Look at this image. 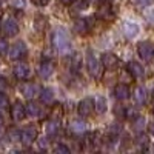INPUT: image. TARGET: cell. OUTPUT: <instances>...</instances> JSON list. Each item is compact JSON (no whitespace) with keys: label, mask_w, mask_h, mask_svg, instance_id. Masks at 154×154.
<instances>
[{"label":"cell","mask_w":154,"mask_h":154,"mask_svg":"<svg viewBox=\"0 0 154 154\" xmlns=\"http://www.w3.org/2000/svg\"><path fill=\"white\" fill-rule=\"evenodd\" d=\"M53 45L54 48L57 49V53L60 54H65L68 53V49H69V35L65 29H56L54 34H53Z\"/></svg>","instance_id":"obj_1"},{"label":"cell","mask_w":154,"mask_h":154,"mask_svg":"<svg viewBox=\"0 0 154 154\" xmlns=\"http://www.w3.org/2000/svg\"><path fill=\"white\" fill-rule=\"evenodd\" d=\"M86 69H88L89 75L94 77V79H100L102 77V62L97 60L93 51H88L86 53Z\"/></svg>","instance_id":"obj_2"},{"label":"cell","mask_w":154,"mask_h":154,"mask_svg":"<svg viewBox=\"0 0 154 154\" xmlns=\"http://www.w3.org/2000/svg\"><path fill=\"white\" fill-rule=\"evenodd\" d=\"M8 54H9V59H11V60H16V62L25 59V57H26V54H28L26 43L22 42V40L17 42V43H14V45H12V48H9Z\"/></svg>","instance_id":"obj_3"},{"label":"cell","mask_w":154,"mask_h":154,"mask_svg":"<svg viewBox=\"0 0 154 154\" xmlns=\"http://www.w3.org/2000/svg\"><path fill=\"white\" fill-rule=\"evenodd\" d=\"M37 139V128L34 125H28L23 130H20V142L25 146H29L32 142H35Z\"/></svg>","instance_id":"obj_4"},{"label":"cell","mask_w":154,"mask_h":154,"mask_svg":"<svg viewBox=\"0 0 154 154\" xmlns=\"http://www.w3.org/2000/svg\"><path fill=\"white\" fill-rule=\"evenodd\" d=\"M0 29L3 31V34L6 37H14L19 34V23L14 20V19H5L3 22H0Z\"/></svg>","instance_id":"obj_5"},{"label":"cell","mask_w":154,"mask_h":154,"mask_svg":"<svg viewBox=\"0 0 154 154\" xmlns=\"http://www.w3.org/2000/svg\"><path fill=\"white\" fill-rule=\"evenodd\" d=\"M137 54L143 62H151L154 57V45L151 42H142L137 46Z\"/></svg>","instance_id":"obj_6"},{"label":"cell","mask_w":154,"mask_h":154,"mask_svg":"<svg viewBox=\"0 0 154 154\" xmlns=\"http://www.w3.org/2000/svg\"><path fill=\"white\" fill-rule=\"evenodd\" d=\"M9 111H11V117L14 122H20L25 119L26 116V111H25V105L22 103L20 100H14L12 103L9 105Z\"/></svg>","instance_id":"obj_7"},{"label":"cell","mask_w":154,"mask_h":154,"mask_svg":"<svg viewBox=\"0 0 154 154\" xmlns=\"http://www.w3.org/2000/svg\"><path fill=\"white\" fill-rule=\"evenodd\" d=\"M20 91H22V94L26 97V99L32 100L34 97H37L38 94H40L42 88L38 86L37 83H34V82H26V83H23L20 86Z\"/></svg>","instance_id":"obj_8"},{"label":"cell","mask_w":154,"mask_h":154,"mask_svg":"<svg viewBox=\"0 0 154 154\" xmlns=\"http://www.w3.org/2000/svg\"><path fill=\"white\" fill-rule=\"evenodd\" d=\"M93 17H80V19H77L75 23H74V29L79 32V34H86L89 29L93 28Z\"/></svg>","instance_id":"obj_9"},{"label":"cell","mask_w":154,"mask_h":154,"mask_svg":"<svg viewBox=\"0 0 154 154\" xmlns=\"http://www.w3.org/2000/svg\"><path fill=\"white\" fill-rule=\"evenodd\" d=\"M12 74H14L16 79L19 80H25L28 79L29 74H31V68L26 65V63H17V65L12 68Z\"/></svg>","instance_id":"obj_10"},{"label":"cell","mask_w":154,"mask_h":154,"mask_svg":"<svg viewBox=\"0 0 154 154\" xmlns=\"http://www.w3.org/2000/svg\"><path fill=\"white\" fill-rule=\"evenodd\" d=\"M79 114L82 116V117H88V116H91L93 109H94V100L91 97L88 99H83L80 103H79Z\"/></svg>","instance_id":"obj_11"},{"label":"cell","mask_w":154,"mask_h":154,"mask_svg":"<svg viewBox=\"0 0 154 154\" xmlns=\"http://www.w3.org/2000/svg\"><path fill=\"white\" fill-rule=\"evenodd\" d=\"M37 72L42 79H48V77H51V74L54 72V63L51 60H43L40 65H38Z\"/></svg>","instance_id":"obj_12"},{"label":"cell","mask_w":154,"mask_h":154,"mask_svg":"<svg viewBox=\"0 0 154 154\" xmlns=\"http://www.w3.org/2000/svg\"><path fill=\"white\" fill-rule=\"evenodd\" d=\"M117 63H119V59L116 54L112 53H105V54H102V66L106 68V69H112L117 66Z\"/></svg>","instance_id":"obj_13"},{"label":"cell","mask_w":154,"mask_h":154,"mask_svg":"<svg viewBox=\"0 0 154 154\" xmlns=\"http://www.w3.org/2000/svg\"><path fill=\"white\" fill-rule=\"evenodd\" d=\"M126 68H128V72H130L134 79H142L143 74H145L143 66L140 65V63H137V62H130Z\"/></svg>","instance_id":"obj_14"},{"label":"cell","mask_w":154,"mask_h":154,"mask_svg":"<svg viewBox=\"0 0 154 154\" xmlns=\"http://www.w3.org/2000/svg\"><path fill=\"white\" fill-rule=\"evenodd\" d=\"M130 86L125 85V83H119L117 86L114 88V97L117 100H126L130 97Z\"/></svg>","instance_id":"obj_15"},{"label":"cell","mask_w":154,"mask_h":154,"mask_svg":"<svg viewBox=\"0 0 154 154\" xmlns=\"http://www.w3.org/2000/svg\"><path fill=\"white\" fill-rule=\"evenodd\" d=\"M139 31H140V28L137 23H134V22H125L123 23V34L128 38H134L139 34Z\"/></svg>","instance_id":"obj_16"},{"label":"cell","mask_w":154,"mask_h":154,"mask_svg":"<svg viewBox=\"0 0 154 154\" xmlns=\"http://www.w3.org/2000/svg\"><path fill=\"white\" fill-rule=\"evenodd\" d=\"M133 97H134V102L136 105L139 106H143L146 103V89L143 86H137L133 93Z\"/></svg>","instance_id":"obj_17"},{"label":"cell","mask_w":154,"mask_h":154,"mask_svg":"<svg viewBox=\"0 0 154 154\" xmlns=\"http://www.w3.org/2000/svg\"><path fill=\"white\" fill-rule=\"evenodd\" d=\"M59 130H60V122L57 119H49L46 123H45V133L51 137H54L56 134H59Z\"/></svg>","instance_id":"obj_18"},{"label":"cell","mask_w":154,"mask_h":154,"mask_svg":"<svg viewBox=\"0 0 154 154\" xmlns=\"http://www.w3.org/2000/svg\"><path fill=\"white\" fill-rule=\"evenodd\" d=\"M25 111H26V116H29V117H38V116L42 114L40 105L34 103V102H31V103H28L26 106H25Z\"/></svg>","instance_id":"obj_19"},{"label":"cell","mask_w":154,"mask_h":154,"mask_svg":"<svg viewBox=\"0 0 154 154\" xmlns=\"http://www.w3.org/2000/svg\"><path fill=\"white\" fill-rule=\"evenodd\" d=\"M69 130L72 134H83L86 131V123L83 120H74L69 125Z\"/></svg>","instance_id":"obj_20"},{"label":"cell","mask_w":154,"mask_h":154,"mask_svg":"<svg viewBox=\"0 0 154 154\" xmlns=\"http://www.w3.org/2000/svg\"><path fill=\"white\" fill-rule=\"evenodd\" d=\"M94 109L99 112V114H103L106 109H108V105H106V99L103 96H97L96 100H94Z\"/></svg>","instance_id":"obj_21"},{"label":"cell","mask_w":154,"mask_h":154,"mask_svg":"<svg viewBox=\"0 0 154 154\" xmlns=\"http://www.w3.org/2000/svg\"><path fill=\"white\" fill-rule=\"evenodd\" d=\"M133 130L139 134V133H142L145 130V119L143 117H140V116H136V117L133 119Z\"/></svg>","instance_id":"obj_22"},{"label":"cell","mask_w":154,"mask_h":154,"mask_svg":"<svg viewBox=\"0 0 154 154\" xmlns=\"http://www.w3.org/2000/svg\"><path fill=\"white\" fill-rule=\"evenodd\" d=\"M40 99L42 102H45V103H51V102L54 100V93L51 88H42L40 91Z\"/></svg>","instance_id":"obj_23"},{"label":"cell","mask_w":154,"mask_h":154,"mask_svg":"<svg viewBox=\"0 0 154 154\" xmlns=\"http://www.w3.org/2000/svg\"><path fill=\"white\" fill-rule=\"evenodd\" d=\"M97 14H99L102 19H106V20H109V19L112 17V11H111L109 5H108V3H105V5H102V6H100V9H99Z\"/></svg>","instance_id":"obj_24"},{"label":"cell","mask_w":154,"mask_h":154,"mask_svg":"<svg viewBox=\"0 0 154 154\" xmlns=\"http://www.w3.org/2000/svg\"><path fill=\"white\" fill-rule=\"evenodd\" d=\"M8 137H9L11 142H20V131L17 130V128H9Z\"/></svg>","instance_id":"obj_25"},{"label":"cell","mask_w":154,"mask_h":154,"mask_svg":"<svg viewBox=\"0 0 154 154\" xmlns=\"http://www.w3.org/2000/svg\"><path fill=\"white\" fill-rule=\"evenodd\" d=\"M136 143H137V146H139L140 149H145L146 145H148V137H146L145 134H142V133H139V136H137V139H136Z\"/></svg>","instance_id":"obj_26"},{"label":"cell","mask_w":154,"mask_h":154,"mask_svg":"<svg viewBox=\"0 0 154 154\" xmlns=\"http://www.w3.org/2000/svg\"><path fill=\"white\" fill-rule=\"evenodd\" d=\"M69 68H71V71H79V68H80V59H79V54H75V56H72L71 57V60H69Z\"/></svg>","instance_id":"obj_27"},{"label":"cell","mask_w":154,"mask_h":154,"mask_svg":"<svg viewBox=\"0 0 154 154\" xmlns=\"http://www.w3.org/2000/svg\"><path fill=\"white\" fill-rule=\"evenodd\" d=\"M9 51V45L6 38H0V56H6Z\"/></svg>","instance_id":"obj_28"},{"label":"cell","mask_w":154,"mask_h":154,"mask_svg":"<svg viewBox=\"0 0 154 154\" xmlns=\"http://www.w3.org/2000/svg\"><path fill=\"white\" fill-rule=\"evenodd\" d=\"M45 25H46V20H45V17H43V16H37V17H35V22H34L35 29L38 28V31H42Z\"/></svg>","instance_id":"obj_29"},{"label":"cell","mask_w":154,"mask_h":154,"mask_svg":"<svg viewBox=\"0 0 154 154\" xmlns=\"http://www.w3.org/2000/svg\"><path fill=\"white\" fill-rule=\"evenodd\" d=\"M137 8H148L154 3V0H133Z\"/></svg>","instance_id":"obj_30"},{"label":"cell","mask_w":154,"mask_h":154,"mask_svg":"<svg viewBox=\"0 0 154 154\" xmlns=\"http://www.w3.org/2000/svg\"><path fill=\"white\" fill-rule=\"evenodd\" d=\"M8 106H9V102H8V97L3 94V93H0V111H5V109H8Z\"/></svg>","instance_id":"obj_31"},{"label":"cell","mask_w":154,"mask_h":154,"mask_svg":"<svg viewBox=\"0 0 154 154\" xmlns=\"http://www.w3.org/2000/svg\"><path fill=\"white\" fill-rule=\"evenodd\" d=\"M120 130H122V125H120V123H114V125L109 126V134H111L112 137H116V136L120 134Z\"/></svg>","instance_id":"obj_32"},{"label":"cell","mask_w":154,"mask_h":154,"mask_svg":"<svg viewBox=\"0 0 154 154\" xmlns=\"http://www.w3.org/2000/svg\"><path fill=\"white\" fill-rule=\"evenodd\" d=\"M54 152H57V154H69V148H68L66 145L60 143V145H57V146L54 148Z\"/></svg>","instance_id":"obj_33"},{"label":"cell","mask_w":154,"mask_h":154,"mask_svg":"<svg viewBox=\"0 0 154 154\" xmlns=\"http://www.w3.org/2000/svg\"><path fill=\"white\" fill-rule=\"evenodd\" d=\"M37 145H38V149H42V151L48 149V139L46 137H38Z\"/></svg>","instance_id":"obj_34"},{"label":"cell","mask_w":154,"mask_h":154,"mask_svg":"<svg viewBox=\"0 0 154 154\" xmlns=\"http://www.w3.org/2000/svg\"><path fill=\"white\" fill-rule=\"evenodd\" d=\"M6 88H8V80L3 75H0V93H5Z\"/></svg>","instance_id":"obj_35"},{"label":"cell","mask_w":154,"mask_h":154,"mask_svg":"<svg viewBox=\"0 0 154 154\" xmlns=\"http://www.w3.org/2000/svg\"><path fill=\"white\" fill-rule=\"evenodd\" d=\"M49 0H31V3L35 6H46Z\"/></svg>","instance_id":"obj_36"},{"label":"cell","mask_w":154,"mask_h":154,"mask_svg":"<svg viewBox=\"0 0 154 154\" xmlns=\"http://www.w3.org/2000/svg\"><path fill=\"white\" fill-rule=\"evenodd\" d=\"M12 6L22 8V6H23V2H22V0H12Z\"/></svg>","instance_id":"obj_37"},{"label":"cell","mask_w":154,"mask_h":154,"mask_svg":"<svg viewBox=\"0 0 154 154\" xmlns=\"http://www.w3.org/2000/svg\"><path fill=\"white\" fill-rule=\"evenodd\" d=\"M148 131H149V134H151V136H154V122H151V123H149Z\"/></svg>","instance_id":"obj_38"},{"label":"cell","mask_w":154,"mask_h":154,"mask_svg":"<svg viewBox=\"0 0 154 154\" xmlns=\"http://www.w3.org/2000/svg\"><path fill=\"white\" fill-rule=\"evenodd\" d=\"M2 126H3V112L0 111V128H2Z\"/></svg>","instance_id":"obj_39"},{"label":"cell","mask_w":154,"mask_h":154,"mask_svg":"<svg viewBox=\"0 0 154 154\" xmlns=\"http://www.w3.org/2000/svg\"><path fill=\"white\" fill-rule=\"evenodd\" d=\"M62 3H65V5H68V3H71V2H74V0H60Z\"/></svg>","instance_id":"obj_40"},{"label":"cell","mask_w":154,"mask_h":154,"mask_svg":"<svg viewBox=\"0 0 154 154\" xmlns=\"http://www.w3.org/2000/svg\"><path fill=\"white\" fill-rule=\"evenodd\" d=\"M151 102H152V108H154V91H152V97H151Z\"/></svg>","instance_id":"obj_41"},{"label":"cell","mask_w":154,"mask_h":154,"mask_svg":"<svg viewBox=\"0 0 154 154\" xmlns=\"http://www.w3.org/2000/svg\"><path fill=\"white\" fill-rule=\"evenodd\" d=\"M152 151H154V148H152Z\"/></svg>","instance_id":"obj_42"},{"label":"cell","mask_w":154,"mask_h":154,"mask_svg":"<svg viewBox=\"0 0 154 154\" xmlns=\"http://www.w3.org/2000/svg\"><path fill=\"white\" fill-rule=\"evenodd\" d=\"M152 112H154V111H152Z\"/></svg>","instance_id":"obj_43"}]
</instances>
